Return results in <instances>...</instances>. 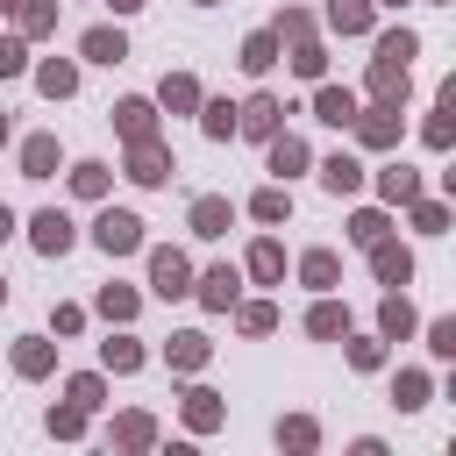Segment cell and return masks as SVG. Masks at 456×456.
I'll return each instance as SVG.
<instances>
[{
	"mask_svg": "<svg viewBox=\"0 0 456 456\" xmlns=\"http://www.w3.org/2000/svg\"><path fill=\"white\" fill-rule=\"evenodd\" d=\"M406 57H413V36H406V28L378 43V64H370V93H378V100H399V93H406Z\"/></svg>",
	"mask_w": 456,
	"mask_h": 456,
	"instance_id": "1",
	"label": "cell"
},
{
	"mask_svg": "<svg viewBox=\"0 0 456 456\" xmlns=\"http://www.w3.org/2000/svg\"><path fill=\"white\" fill-rule=\"evenodd\" d=\"M93 235H100V249H107V256H128V249L142 242V221H135V214H114V207H107Z\"/></svg>",
	"mask_w": 456,
	"mask_h": 456,
	"instance_id": "2",
	"label": "cell"
},
{
	"mask_svg": "<svg viewBox=\"0 0 456 456\" xmlns=\"http://www.w3.org/2000/svg\"><path fill=\"white\" fill-rule=\"evenodd\" d=\"M150 285H157L164 299H178V292H192V264H185L178 249H157V256H150Z\"/></svg>",
	"mask_w": 456,
	"mask_h": 456,
	"instance_id": "3",
	"label": "cell"
},
{
	"mask_svg": "<svg viewBox=\"0 0 456 456\" xmlns=\"http://www.w3.org/2000/svg\"><path fill=\"white\" fill-rule=\"evenodd\" d=\"M370 271H378L385 285H406V278H413V256H406V249H392V242L378 235V242H370Z\"/></svg>",
	"mask_w": 456,
	"mask_h": 456,
	"instance_id": "4",
	"label": "cell"
},
{
	"mask_svg": "<svg viewBox=\"0 0 456 456\" xmlns=\"http://www.w3.org/2000/svg\"><path fill=\"white\" fill-rule=\"evenodd\" d=\"M278 114H285V107H278V100H264V93H256V100H249V107H235V128H249V135H278Z\"/></svg>",
	"mask_w": 456,
	"mask_h": 456,
	"instance_id": "5",
	"label": "cell"
},
{
	"mask_svg": "<svg viewBox=\"0 0 456 456\" xmlns=\"http://www.w3.org/2000/svg\"><path fill=\"white\" fill-rule=\"evenodd\" d=\"M36 249H43V256H64V249H71V221H64V214H36Z\"/></svg>",
	"mask_w": 456,
	"mask_h": 456,
	"instance_id": "6",
	"label": "cell"
},
{
	"mask_svg": "<svg viewBox=\"0 0 456 456\" xmlns=\"http://www.w3.org/2000/svg\"><path fill=\"white\" fill-rule=\"evenodd\" d=\"M314 114H321V121H335V128H349V121H356V100H349L342 86H321V100H314Z\"/></svg>",
	"mask_w": 456,
	"mask_h": 456,
	"instance_id": "7",
	"label": "cell"
},
{
	"mask_svg": "<svg viewBox=\"0 0 456 456\" xmlns=\"http://www.w3.org/2000/svg\"><path fill=\"white\" fill-rule=\"evenodd\" d=\"M164 171H171V157H164V150L142 135V142H135V171H128V178H142V185H164Z\"/></svg>",
	"mask_w": 456,
	"mask_h": 456,
	"instance_id": "8",
	"label": "cell"
},
{
	"mask_svg": "<svg viewBox=\"0 0 456 456\" xmlns=\"http://www.w3.org/2000/svg\"><path fill=\"white\" fill-rule=\"evenodd\" d=\"M321 185H328V192H356V185H363V164H356V157H328V164H321Z\"/></svg>",
	"mask_w": 456,
	"mask_h": 456,
	"instance_id": "9",
	"label": "cell"
},
{
	"mask_svg": "<svg viewBox=\"0 0 456 456\" xmlns=\"http://www.w3.org/2000/svg\"><path fill=\"white\" fill-rule=\"evenodd\" d=\"M356 135L370 150H385V142H399V114H356Z\"/></svg>",
	"mask_w": 456,
	"mask_h": 456,
	"instance_id": "10",
	"label": "cell"
},
{
	"mask_svg": "<svg viewBox=\"0 0 456 456\" xmlns=\"http://www.w3.org/2000/svg\"><path fill=\"white\" fill-rule=\"evenodd\" d=\"M192 235H228V200H192Z\"/></svg>",
	"mask_w": 456,
	"mask_h": 456,
	"instance_id": "11",
	"label": "cell"
},
{
	"mask_svg": "<svg viewBox=\"0 0 456 456\" xmlns=\"http://www.w3.org/2000/svg\"><path fill=\"white\" fill-rule=\"evenodd\" d=\"M86 57H93V64H114V57H128L121 28H93V36H86Z\"/></svg>",
	"mask_w": 456,
	"mask_h": 456,
	"instance_id": "12",
	"label": "cell"
},
{
	"mask_svg": "<svg viewBox=\"0 0 456 456\" xmlns=\"http://www.w3.org/2000/svg\"><path fill=\"white\" fill-rule=\"evenodd\" d=\"M114 121H121V135H128V142H142V135H150V100H121V107H114Z\"/></svg>",
	"mask_w": 456,
	"mask_h": 456,
	"instance_id": "13",
	"label": "cell"
},
{
	"mask_svg": "<svg viewBox=\"0 0 456 456\" xmlns=\"http://www.w3.org/2000/svg\"><path fill=\"white\" fill-rule=\"evenodd\" d=\"M242 64H249V71H271V64H278V36H271V28L249 36V43H242Z\"/></svg>",
	"mask_w": 456,
	"mask_h": 456,
	"instance_id": "14",
	"label": "cell"
},
{
	"mask_svg": "<svg viewBox=\"0 0 456 456\" xmlns=\"http://www.w3.org/2000/svg\"><path fill=\"white\" fill-rule=\"evenodd\" d=\"M21 164H28V178H50V171H57V142H50V135H36V142L21 150Z\"/></svg>",
	"mask_w": 456,
	"mask_h": 456,
	"instance_id": "15",
	"label": "cell"
},
{
	"mask_svg": "<svg viewBox=\"0 0 456 456\" xmlns=\"http://www.w3.org/2000/svg\"><path fill=\"white\" fill-rule=\"evenodd\" d=\"M306 164V142L299 135H271V171H299Z\"/></svg>",
	"mask_w": 456,
	"mask_h": 456,
	"instance_id": "16",
	"label": "cell"
},
{
	"mask_svg": "<svg viewBox=\"0 0 456 456\" xmlns=\"http://www.w3.org/2000/svg\"><path fill=\"white\" fill-rule=\"evenodd\" d=\"M328 21H335L342 36H356V28L370 21V0H335V7H328Z\"/></svg>",
	"mask_w": 456,
	"mask_h": 456,
	"instance_id": "17",
	"label": "cell"
},
{
	"mask_svg": "<svg viewBox=\"0 0 456 456\" xmlns=\"http://www.w3.org/2000/svg\"><path fill=\"white\" fill-rule=\"evenodd\" d=\"M335 271H342V264H335V249H314V256L299 264V278H306V285H335Z\"/></svg>",
	"mask_w": 456,
	"mask_h": 456,
	"instance_id": "18",
	"label": "cell"
},
{
	"mask_svg": "<svg viewBox=\"0 0 456 456\" xmlns=\"http://www.w3.org/2000/svg\"><path fill=\"white\" fill-rule=\"evenodd\" d=\"M200 299H207V306H228V299H235V271H228V264H221V271H207Z\"/></svg>",
	"mask_w": 456,
	"mask_h": 456,
	"instance_id": "19",
	"label": "cell"
},
{
	"mask_svg": "<svg viewBox=\"0 0 456 456\" xmlns=\"http://www.w3.org/2000/svg\"><path fill=\"white\" fill-rule=\"evenodd\" d=\"M378 185H385V200H413V192H420V178H413L406 164H392V171H385Z\"/></svg>",
	"mask_w": 456,
	"mask_h": 456,
	"instance_id": "20",
	"label": "cell"
},
{
	"mask_svg": "<svg viewBox=\"0 0 456 456\" xmlns=\"http://www.w3.org/2000/svg\"><path fill=\"white\" fill-rule=\"evenodd\" d=\"M71 86H78V71H71V64H43V93H50V100H64Z\"/></svg>",
	"mask_w": 456,
	"mask_h": 456,
	"instance_id": "21",
	"label": "cell"
},
{
	"mask_svg": "<svg viewBox=\"0 0 456 456\" xmlns=\"http://www.w3.org/2000/svg\"><path fill=\"white\" fill-rule=\"evenodd\" d=\"M249 271H256V278H278V271H285L278 242H256V249H249Z\"/></svg>",
	"mask_w": 456,
	"mask_h": 456,
	"instance_id": "22",
	"label": "cell"
},
{
	"mask_svg": "<svg viewBox=\"0 0 456 456\" xmlns=\"http://www.w3.org/2000/svg\"><path fill=\"white\" fill-rule=\"evenodd\" d=\"M100 314L128 321V314H135V292H128V285H107V292H100Z\"/></svg>",
	"mask_w": 456,
	"mask_h": 456,
	"instance_id": "23",
	"label": "cell"
},
{
	"mask_svg": "<svg viewBox=\"0 0 456 456\" xmlns=\"http://www.w3.org/2000/svg\"><path fill=\"white\" fill-rule=\"evenodd\" d=\"M378 328H385V335H406V328H413V306H406V299H385Z\"/></svg>",
	"mask_w": 456,
	"mask_h": 456,
	"instance_id": "24",
	"label": "cell"
},
{
	"mask_svg": "<svg viewBox=\"0 0 456 456\" xmlns=\"http://www.w3.org/2000/svg\"><path fill=\"white\" fill-rule=\"evenodd\" d=\"M306 328L328 342V335H342V328H349V314H342V306H314V321H306Z\"/></svg>",
	"mask_w": 456,
	"mask_h": 456,
	"instance_id": "25",
	"label": "cell"
},
{
	"mask_svg": "<svg viewBox=\"0 0 456 456\" xmlns=\"http://www.w3.org/2000/svg\"><path fill=\"white\" fill-rule=\"evenodd\" d=\"M192 100H200V86H192L185 71H178V78H164V107H192Z\"/></svg>",
	"mask_w": 456,
	"mask_h": 456,
	"instance_id": "26",
	"label": "cell"
},
{
	"mask_svg": "<svg viewBox=\"0 0 456 456\" xmlns=\"http://www.w3.org/2000/svg\"><path fill=\"white\" fill-rule=\"evenodd\" d=\"M249 214H256V221H285V192H278V185H271V192H256V200H249Z\"/></svg>",
	"mask_w": 456,
	"mask_h": 456,
	"instance_id": "27",
	"label": "cell"
},
{
	"mask_svg": "<svg viewBox=\"0 0 456 456\" xmlns=\"http://www.w3.org/2000/svg\"><path fill=\"white\" fill-rule=\"evenodd\" d=\"M207 135H235V107H228V100L207 107Z\"/></svg>",
	"mask_w": 456,
	"mask_h": 456,
	"instance_id": "28",
	"label": "cell"
},
{
	"mask_svg": "<svg viewBox=\"0 0 456 456\" xmlns=\"http://www.w3.org/2000/svg\"><path fill=\"white\" fill-rule=\"evenodd\" d=\"M349 235H356V242H363V249H370V242H378V235H385V214H356V221H349Z\"/></svg>",
	"mask_w": 456,
	"mask_h": 456,
	"instance_id": "29",
	"label": "cell"
},
{
	"mask_svg": "<svg viewBox=\"0 0 456 456\" xmlns=\"http://www.w3.org/2000/svg\"><path fill=\"white\" fill-rule=\"evenodd\" d=\"M428 349H435V356H456V321H435V328H428Z\"/></svg>",
	"mask_w": 456,
	"mask_h": 456,
	"instance_id": "30",
	"label": "cell"
},
{
	"mask_svg": "<svg viewBox=\"0 0 456 456\" xmlns=\"http://www.w3.org/2000/svg\"><path fill=\"white\" fill-rule=\"evenodd\" d=\"M135 363H142L135 342H107V370H135Z\"/></svg>",
	"mask_w": 456,
	"mask_h": 456,
	"instance_id": "31",
	"label": "cell"
},
{
	"mask_svg": "<svg viewBox=\"0 0 456 456\" xmlns=\"http://www.w3.org/2000/svg\"><path fill=\"white\" fill-rule=\"evenodd\" d=\"M200 356H207V342H200V335H178V342H171V363H185V370H192Z\"/></svg>",
	"mask_w": 456,
	"mask_h": 456,
	"instance_id": "32",
	"label": "cell"
},
{
	"mask_svg": "<svg viewBox=\"0 0 456 456\" xmlns=\"http://www.w3.org/2000/svg\"><path fill=\"white\" fill-rule=\"evenodd\" d=\"M392 399H399V406H420V399H428V378H420V370H406V378H399V392H392Z\"/></svg>",
	"mask_w": 456,
	"mask_h": 456,
	"instance_id": "33",
	"label": "cell"
},
{
	"mask_svg": "<svg viewBox=\"0 0 456 456\" xmlns=\"http://www.w3.org/2000/svg\"><path fill=\"white\" fill-rule=\"evenodd\" d=\"M50 21H57V7H50V0H28V7H21V28H28V36H36V28H50Z\"/></svg>",
	"mask_w": 456,
	"mask_h": 456,
	"instance_id": "34",
	"label": "cell"
},
{
	"mask_svg": "<svg viewBox=\"0 0 456 456\" xmlns=\"http://www.w3.org/2000/svg\"><path fill=\"white\" fill-rule=\"evenodd\" d=\"M71 185H78V192H86V200H93V192H100V185H107V171H100V164H78V171H71Z\"/></svg>",
	"mask_w": 456,
	"mask_h": 456,
	"instance_id": "35",
	"label": "cell"
},
{
	"mask_svg": "<svg viewBox=\"0 0 456 456\" xmlns=\"http://www.w3.org/2000/svg\"><path fill=\"white\" fill-rule=\"evenodd\" d=\"M14 363H21V370H28V378H36V370H43V363H50V349H43V342H21V349H14Z\"/></svg>",
	"mask_w": 456,
	"mask_h": 456,
	"instance_id": "36",
	"label": "cell"
},
{
	"mask_svg": "<svg viewBox=\"0 0 456 456\" xmlns=\"http://www.w3.org/2000/svg\"><path fill=\"white\" fill-rule=\"evenodd\" d=\"M14 71H21V43H14V36H0V78H14Z\"/></svg>",
	"mask_w": 456,
	"mask_h": 456,
	"instance_id": "37",
	"label": "cell"
},
{
	"mask_svg": "<svg viewBox=\"0 0 456 456\" xmlns=\"http://www.w3.org/2000/svg\"><path fill=\"white\" fill-rule=\"evenodd\" d=\"M271 321H278V314H271V306H242V328H249V335H264V328H271Z\"/></svg>",
	"mask_w": 456,
	"mask_h": 456,
	"instance_id": "38",
	"label": "cell"
},
{
	"mask_svg": "<svg viewBox=\"0 0 456 456\" xmlns=\"http://www.w3.org/2000/svg\"><path fill=\"white\" fill-rule=\"evenodd\" d=\"M71 399L78 406H100V378H71Z\"/></svg>",
	"mask_w": 456,
	"mask_h": 456,
	"instance_id": "39",
	"label": "cell"
},
{
	"mask_svg": "<svg viewBox=\"0 0 456 456\" xmlns=\"http://www.w3.org/2000/svg\"><path fill=\"white\" fill-rule=\"evenodd\" d=\"M7 228H14V214H7V207H0V242H7Z\"/></svg>",
	"mask_w": 456,
	"mask_h": 456,
	"instance_id": "40",
	"label": "cell"
},
{
	"mask_svg": "<svg viewBox=\"0 0 456 456\" xmlns=\"http://www.w3.org/2000/svg\"><path fill=\"white\" fill-rule=\"evenodd\" d=\"M0 7H14V0H0Z\"/></svg>",
	"mask_w": 456,
	"mask_h": 456,
	"instance_id": "41",
	"label": "cell"
},
{
	"mask_svg": "<svg viewBox=\"0 0 456 456\" xmlns=\"http://www.w3.org/2000/svg\"><path fill=\"white\" fill-rule=\"evenodd\" d=\"M0 135H7V121H0Z\"/></svg>",
	"mask_w": 456,
	"mask_h": 456,
	"instance_id": "42",
	"label": "cell"
}]
</instances>
